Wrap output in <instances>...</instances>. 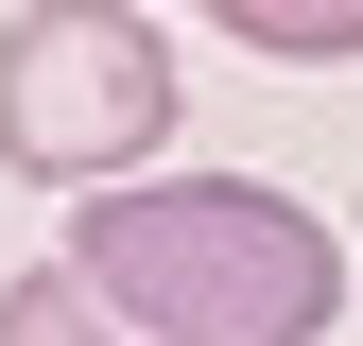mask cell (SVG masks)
<instances>
[{
	"label": "cell",
	"mask_w": 363,
	"mask_h": 346,
	"mask_svg": "<svg viewBox=\"0 0 363 346\" xmlns=\"http://www.w3.org/2000/svg\"><path fill=\"white\" fill-rule=\"evenodd\" d=\"M173 139V52L139 0H35L0 18V173L35 191H121Z\"/></svg>",
	"instance_id": "cell-2"
},
{
	"label": "cell",
	"mask_w": 363,
	"mask_h": 346,
	"mask_svg": "<svg viewBox=\"0 0 363 346\" xmlns=\"http://www.w3.org/2000/svg\"><path fill=\"white\" fill-rule=\"evenodd\" d=\"M69 260H86V294H104L121 329H156V346H311L346 312L329 208L259 191V173H156V191L121 173V191L69 208Z\"/></svg>",
	"instance_id": "cell-1"
},
{
	"label": "cell",
	"mask_w": 363,
	"mask_h": 346,
	"mask_svg": "<svg viewBox=\"0 0 363 346\" xmlns=\"http://www.w3.org/2000/svg\"><path fill=\"white\" fill-rule=\"evenodd\" d=\"M121 312L86 294V260H35V277H0V346H104Z\"/></svg>",
	"instance_id": "cell-4"
},
{
	"label": "cell",
	"mask_w": 363,
	"mask_h": 346,
	"mask_svg": "<svg viewBox=\"0 0 363 346\" xmlns=\"http://www.w3.org/2000/svg\"><path fill=\"white\" fill-rule=\"evenodd\" d=\"M242 52H277V69H346L363 52V0H208Z\"/></svg>",
	"instance_id": "cell-3"
}]
</instances>
